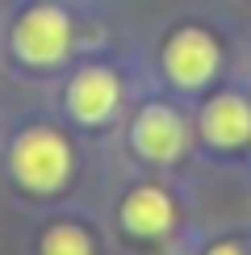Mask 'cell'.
Wrapping results in <instances>:
<instances>
[{
	"label": "cell",
	"instance_id": "cell-1",
	"mask_svg": "<svg viewBox=\"0 0 251 255\" xmlns=\"http://www.w3.org/2000/svg\"><path fill=\"white\" fill-rule=\"evenodd\" d=\"M13 172L21 184L38 188V193H55L71 172V155L67 142L55 130H29L17 138L13 146Z\"/></svg>",
	"mask_w": 251,
	"mask_h": 255
},
{
	"label": "cell",
	"instance_id": "cell-2",
	"mask_svg": "<svg viewBox=\"0 0 251 255\" xmlns=\"http://www.w3.org/2000/svg\"><path fill=\"white\" fill-rule=\"evenodd\" d=\"M71 42V25L59 8H34L17 25V50L29 63H59Z\"/></svg>",
	"mask_w": 251,
	"mask_h": 255
},
{
	"label": "cell",
	"instance_id": "cell-3",
	"mask_svg": "<svg viewBox=\"0 0 251 255\" xmlns=\"http://www.w3.org/2000/svg\"><path fill=\"white\" fill-rule=\"evenodd\" d=\"M167 76H172L176 84H184V88H197V84H205L209 76H214L218 67V46L214 38L201 34V29H180L172 42H167Z\"/></svg>",
	"mask_w": 251,
	"mask_h": 255
},
{
	"label": "cell",
	"instance_id": "cell-4",
	"mask_svg": "<svg viewBox=\"0 0 251 255\" xmlns=\"http://www.w3.org/2000/svg\"><path fill=\"white\" fill-rule=\"evenodd\" d=\"M134 146H138L146 159H159V163L176 159L184 151V126H180V118H176L172 109H163V105H151V109L138 118V126H134Z\"/></svg>",
	"mask_w": 251,
	"mask_h": 255
},
{
	"label": "cell",
	"instance_id": "cell-5",
	"mask_svg": "<svg viewBox=\"0 0 251 255\" xmlns=\"http://www.w3.org/2000/svg\"><path fill=\"white\" fill-rule=\"evenodd\" d=\"M71 113H76L80 122H101V118H109L113 109H118V80L109 76V71H101V67H88V71H80L76 84H71Z\"/></svg>",
	"mask_w": 251,
	"mask_h": 255
},
{
	"label": "cell",
	"instance_id": "cell-6",
	"mask_svg": "<svg viewBox=\"0 0 251 255\" xmlns=\"http://www.w3.org/2000/svg\"><path fill=\"white\" fill-rule=\"evenodd\" d=\"M201 126H205L209 142L239 146V142H247V138H251V105L243 97H218V101H209Z\"/></svg>",
	"mask_w": 251,
	"mask_h": 255
},
{
	"label": "cell",
	"instance_id": "cell-7",
	"mask_svg": "<svg viewBox=\"0 0 251 255\" xmlns=\"http://www.w3.org/2000/svg\"><path fill=\"white\" fill-rule=\"evenodd\" d=\"M122 218L134 235H163L172 226V201H167L159 188H138V193L126 197Z\"/></svg>",
	"mask_w": 251,
	"mask_h": 255
},
{
	"label": "cell",
	"instance_id": "cell-8",
	"mask_svg": "<svg viewBox=\"0 0 251 255\" xmlns=\"http://www.w3.org/2000/svg\"><path fill=\"white\" fill-rule=\"evenodd\" d=\"M42 255H92L84 230L76 226H55L46 239H42Z\"/></svg>",
	"mask_w": 251,
	"mask_h": 255
},
{
	"label": "cell",
	"instance_id": "cell-9",
	"mask_svg": "<svg viewBox=\"0 0 251 255\" xmlns=\"http://www.w3.org/2000/svg\"><path fill=\"white\" fill-rule=\"evenodd\" d=\"M209 255H239V247H230V243H222V247H214Z\"/></svg>",
	"mask_w": 251,
	"mask_h": 255
}]
</instances>
